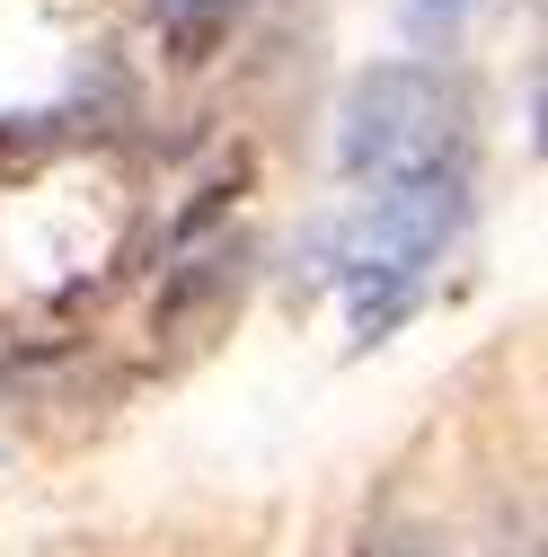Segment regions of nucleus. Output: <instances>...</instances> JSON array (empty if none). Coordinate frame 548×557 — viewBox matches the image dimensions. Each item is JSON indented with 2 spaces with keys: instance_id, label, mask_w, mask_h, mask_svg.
<instances>
[{
  "instance_id": "f257e3e1",
  "label": "nucleus",
  "mask_w": 548,
  "mask_h": 557,
  "mask_svg": "<svg viewBox=\"0 0 548 557\" xmlns=\"http://www.w3.org/2000/svg\"><path fill=\"white\" fill-rule=\"evenodd\" d=\"M336 160L354 177H398L425 160H460V89L425 62H381L346 89L336 115Z\"/></svg>"
},
{
  "instance_id": "f03ea898",
  "label": "nucleus",
  "mask_w": 548,
  "mask_h": 557,
  "mask_svg": "<svg viewBox=\"0 0 548 557\" xmlns=\"http://www.w3.org/2000/svg\"><path fill=\"white\" fill-rule=\"evenodd\" d=\"M460 213H469V169H460V160L398 169V177H381V195H372L354 257H389V265H407V274H425V265L443 257V239L460 231Z\"/></svg>"
},
{
  "instance_id": "7ed1b4c3",
  "label": "nucleus",
  "mask_w": 548,
  "mask_h": 557,
  "mask_svg": "<svg viewBox=\"0 0 548 557\" xmlns=\"http://www.w3.org/2000/svg\"><path fill=\"white\" fill-rule=\"evenodd\" d=\"M151 18H160V45L177 62H203L239 18H248V0H151Z\"/></svg>"
},
{
  "instance_id": "20e7f679",
  "label": "nucleus",
  "mask_w": 548,
  "mask_h": 557,
  "mask_svg": "<svg viewBox=\"0 0 548 557\" xmlns=\"http://www.w3.org/2000/svg\"><path fill=\"white\" fill-rule=\"evenodd\" d=\"M231 284H239V248H195V257L169 274V293H160V327H186L195 310H213Z\"/></svg>"
},
{
  "instance_id": "39448f33",
  "label": "nucleus",
  "mask_w": 548,
  "mask_h": 557,
  "mask_svg": "<svg viewBox=\"0 0 548 557\" xmlns=\"http://www.w3.org/2000/svg\"><path fill=\"white\" fill-rule=\"evenodd\" d=\"M460 18H469V0H407V27L416 36H460Z\"/></svg>"
},
{
  "instance_id": "423d86ee",
  "label": "nucleus",
  "mask_w": 548,
  "mask_h": 557,
  "mask_svg": "<svg viewBox=\"0 0 548 557\" xmlns=\"http://www.w3.org/2000/svg\"><path fill=\"white\" fill-rule=\"evenodd\" d=\"M363 557H443V548H434L425 531H407V522H389V531H372V540H363Z\"/></svg>"
}]
</instances>
